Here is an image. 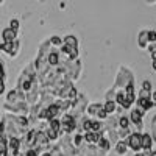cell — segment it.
Masks as SVG:
<instances>
[{
  "label": "cell",
  "instance_id": "cell-1",
  "mask_svg": "<svg viewBox=\"0 0 156 156\" xmlns=\"http://www.w3.org/2000/svg\"><path fill=\"white\" fill-rule=\"evenodd\" d=\"M0 50L3 51V53H6L8 56L11 58H16L19 50H20V41H12V42H2L0 44Z\"/></svg>",
  "mask_w": 156,
  "mask_h": 156
},
{
  "label": "cell",
  "instance_id": "cell-2",
  "mask_svg": "<svg viewBox=\"0 0 156 156\" xmlns=\"http://www.w3.org/2000/svg\"><path fill=\"white\" fill-rule=\"evenodd\" d=\"M126 145L129 148H133V151H139L142 148V134H131V136H128V140H126Z\"/></svg>",
  "mask_w": 156,
  "mask_h": 156
},
{
  "label": "cell",
  "instance_id": "cell-3",
  "mask_svg": "<svg viewBox=\"0 0 156 156\" xmlns=\"http://www.w3.org/2000/svg\"><path fill=\"white\" fill-rule=\"evenodd\" d=\"M22 147V140L20 137H8V150L12 156H17Z\"/></svg>",
  "mask_w": 156,
  "mask_h": 156
},
{
  "label": "cell",
  "instance_id": "cell-4",
  "mask_svg": "<svg viewBox=\"0 0 156 156\" xmlns=\"http://www.w3.org/2000/svg\"><path fill=\"white\" fill-rule=\"evenodd\" d=\"M2 39H3V42H12V41H16V39H17V31H14L12 28L6 27L2 31Z\"/></svg>",
  "mask_w": 156,
  "mask_h": 156
},
{
  "label": "cell",
  "instance_id": "cell-5",
  "mask_svg": "<svg viewBox=\"0 0 156 156\" xmlns=\"http://www.w3.org/2000/svg\"><path fill=\"white\" fill-rule=\"evenodd\" d=\"M9 150H8V137L5 134H0V156H8Z\"/></svg>",
  "mask_w": 156,
  "mask_h": 156
},
{
  "label": "cell",
  "instance_id": "cell-6",
  "mask_svg": "<svg viewBox=\"0 0 156 156\" xmlns=\"http://www.w3.org/2000/svg\"><path fill=\"white\" fill-rule=\"evenodd\" d=\"M139 47L140 48L148 47V36H147V31H144V30L139 33Z\"/></svg>",
  "mask_w": 156,
  "mask_h": 156
},
{
  "label": "cell",
  "instance_id": "cell-7",
  "mask_svg": "<svg viewBox=\"0 0 156 156\" xmlns=\"http://www.w3.org/2000/svg\"><path fill=\"white\" fill-rule=\"evenodd\" d=\"M139 106L142 108V109H145V111H148L150 108H153V105H154V103L150 100V98H139Z\"/></svg>",
  "mask_w": 156,
  "mask_h": 156
},
{
  "label": "cell",
  "instance_id": "cell-8",
  "mask_svg": "<svg viewBox=\"0 0 156 156\" xmlns=\"http://www.w3.org/2000/svg\"><path fill=\"white\" fill-rule=\"evenodd\" d=\"M142 114H144V112H142L140 109H133L131 114H129V115H131L129 119H131V122H134V123H140V120H142Z\"/></svg>",
  "mask_w": 156,
  "mask_h": 156
},
{
  "label": "cell",
  "instance_id": "cell-9",
  "mask_svg": "<svg viewBox=\"0 0 156 156\" xmlns=\"http://www.w3.org/2000/svg\"><path fill=\"white\" fill-rule=\"evenodd\" d=\"M151 144H153V140H151L150 134H142V148H145L147 151H150Z\"/></svg>",
  "mask_w": 156,
  "mask_h": 156
},
{
  "label": "cell",
  "instance_id": "cell-10",
  "mask_svg": "<svg viewBox=\"0 0 156 156\" xmlns=\"http://www.w3.org/2000/svg\"><path fill=\"white\" fill-rule=\"evenodd\" d=\"M62 44H66V45H69V47L78 48V42H76V37H75V36H66V37L62 39Z\"/></svg>",
  "mask_w": 156,
  "mask_h": 156
},
{
  "label": "cell",
  "instance_id": "cell-11",
  "mask_svg": "<svg viewBox=\"0 0 156 156\" xmlns=\"http://www.w3.org/2000/svg\"><path fill=\"white\" fill-rule=\"evenodd\" d=\"M84 140H87V142H90V144H97V142L100 140V136L97 134V133H92V131H89V133H86V136H84Z\"/></svg>",
  "mask_w": 156,
  "mask_h": 156
},
{
  "label": "cell",
  "instance_id": "cell-12",
  "mask_svg": "<svg viewBox=\"0 0 156 156\" xmlns=\"http://www.w3.org/2000/svg\"><path fill=\"white\" fill-rule=\"evenodd\" d=\"M126 148H128V145H126V142H123V140H120L119 144L115 145V151L119 153V154H125Z\"/></svg>",
  "mask_w": 156,
  "mask_h": 156
},
{
  "label": "cell",
  "instance_id": "cell-13",
  "mask_svg": "<svg viewBox=\"0 0 156 156\" xmlns=\"http://www.w3.org/2000/svg\"><path fill=\"white\" fill-rule=\"evenodd\" d=\"M48 62L51 64V66H55V64L58 62V53H55V51H50V53H48Z\"/></svg>",
  "mask_w": 156,
  "mask_h": 156
},
{
  "label": "cell",
  "instance_id": "cell-14",
  "mask_svg": "<svg viewBox=\"0 0 156 156\" xmlns=\"http://www.w3.org/2000/svg\"><path fill=\"white\" fill-rule=\"evenodd\" d=\"M9 28H12L14 31H19V28H20V22H19L17 19H11V22H9Z\"/></svg>",
  "mask_w": 156,
  "mask_h": 156
},
{
  "label": "cell",
  "instance_id": "cell-15",
  "mask_svg": "<svg viewBox=\"0 0 156 156\" xmlns=\"http://www.w3.org/2000/svg\"><path fill=\"white\" fill-rule=\"evenodd\" d=\"M147 36H148V44H154L156 42V31L154 30L147 31Z\"/></svg>",
  "mask_w": 156,
  "mask_h": 156
},
{
  "label": "cell",
  "instance_id": "cell-16",
  "mask_svg": "<svg viewBox=\"0 0 156 156\" xmlns=\"http://www.w3.org/2000/svg\"><path fill=\"white\" fill-rule=\"evenodd\" d=\"M48 42H50L51 45H62V39L58 37V36H51Z\"/></svg>",
  "mask_w": 156,
  "mask_h": 156
},
{
  "label": "cell",
  "instance_id": "cell-17",
  "mask_svg": "<svg viewBox=\"0 0 156 156\" xmlns=\"http://www.w3.org/2000/svg\"><path fill=\"white\" fill-rule=\"evenodd\" d=\"M59 126H61V123H59L56 119L50 120V128H51V129H55V131H59Z\"/></svg>",
  "mask_w": 156,
  "mask_h": 156
},
{
  "label": "cell",
  "instance_id": "cell-18",
  "mask_svg": "<svg viewBox=\"0 0 156 156\" xmlns=\"http://www.w3.org/2000/svg\"><path fill=\"white\" fill-rule=\"evenodd\" d=\"M103 109H105L106 112H112L114 109H115V106H114V101H108L105 106H103Z\"/></svg>",
  "mask_w": 156,
  "mask_h": 156
},
{
  "label": "cell",
  "instance_id": "cell-19",
  "mask_svg": "<svg viewBox=\"0 0 156 156\" xmlns=\"http://www.w3.org/2000/svg\"><path fill=\"white\" fill-rule=\"evenodd\" d=\"M47 137H48V139H56V137H58V131L48 128V129H47Z\"/></svg>",
  "mask_w": 156,
  "mask_h": 156
},
{
  "label": "cell",
  "instance_id": "cell-20",
  "mask_svg": "<svg viewBox=\"0 0 156 156\" xmlns=\"http://www.w3.org/2000/svg\"><path fill=\"white\" fill-rule=\"evenodd\" d=\"M6 76V72H5V64L2 62V59H0V80H5Z\"/></svg>",
  "mask_w": 156,
  "mask_h": 156
},
{
  "label": "cell",
  "instance_id": "cell-21",
  "mask_svg": "<svg viewBox=\"0 0 156 156\" xmlns=\"http://www.w3.org/2000/svg\"><path fill=\"white\" fill-rule=\"evenodd\" d=\"M97 144H100V147H101V148H105V150H106V148H109V142H106L103 137H100V140L97 142Z\"/></svg>",
  "mask_w": 156,
  "mask_h": 156
},
{
  "label": "cell",
  "instance_id": "cell-22",
  "mask_svg": "<svg viewBox=\"0 0 156 156\" xmlns=\"http://www.w3.org/2000/svg\"><path fill=\"white\" fill-rule=\"evenodd\" d=\"M100 129H101L100 122H92V133H98Z\"/></svg>",
  "mask_w": 156,
  "mask_h": 156
},
{
  "label": "cell",
  "instance_id": "cell-23",
  "mask_svg": "<svg viewBox=\"0 0 156 156\" xmlns=\"http://www.w3.org/2000/svg\"><path fill=\"white\" fill-rule=\"evenodd\" d=\"M128 119L126 117H120V120H119V123H120V128H128Z\"/></svg>",
  "mask_w": 156,
  "mask_h": 156
},
{
  "label": "cell",
  "instance_id": "cell-24",
  "mask_svg": "<svg viewBox=\"0 0 156 156\" xmlns=\"http://www.w3.org/2000/svg\"><path fill=\"white\" fill-rule=\"evenodd\" d=\"M25 156H37V150L36 148H30V150H27Z\"/></svg>",
  "mask_w": 156,
  "mask_h": 156
},
{
  "label": "cell",
  "instance_id": "cell-25",
  "mask_svg": "<svg viewBox=\"0 0 156 156\" xmlns=\"http://www.w3.org/2000/svg\"><path fill=\"white\" fill-rule=\"evenodd\" d=\"M83 126H84V129H86L87 133H89V131H92V122H89V120H87V122H84Z\"/></svg>",
  "mask_w": 156,
  "mask_h": 156
},
{
  "label": "cell",
  "instance_id": "cell-26",
  "mask_svg": "<svg viewBox=\"0 0 156 156\" xmlns=\"http://www.w3.org/2000/svg\"><path fill=\"white\" fill-rule=\"evenodd\" d=\"M5 92V80H0V95H3Z\"/></svg>",
  "mask_w": 156,
  "mask_h": 156
},
{
  "label": "cell",
  "instance_id": "cell-27",
  "mask_svg": "<svg viewBox=\"0 0 156 156\" xmlns=\"http://www.w3.org/2000/svg\"><path fill=\"white\" fill-rule=\"evenodd\" d=\"M142 87H144V90H150V87H151L150 81H144V83H142Z\"/></svg>",
  "mask_w": 156,
  "mask_h": 156
},
{
  "label": "cell",
  "instance_id": "cell-28",
  "mask_svg": "<svg viewBox=\"0 0 156 156\" xmlns=\"http://www.w3.org/2000/svg\"><path fill=\"white\" fill-rule=\"evenodd\" d=\"M98 117H100V119H105V117H106V111H105V109H100Z\"/></svg>",
  "mask_w": 156,
  "mask_h": 156
},
{
  "label": "cell",
  "instance_id": "cell-29",
  "mask_svg": "<svg viewBox=\"0 0 156 156\" xmlns=\"http://www.w3.org/2000/svg\"><path fill=\"white\" fill-rule=\"evenodd\" d=\"M145 2H147V3H150V5H151V3H156V0H145Z\"/></svg>",
  "mask_w": 156,
  "mask_h": 156
},
{
  "label": "cell",
  "instance_id": "cell-30",
  "mask_svg": "<svg viewBox=\"0 0 156 156\" xmlns=\"http://www.w3.org/2000/svg\"><path fill=\"white\" fill-rule=\"evenodd\" d=\"M153 70L156 72V62H154V61H153Z\"/></svg>",
  "mask_w": 156,
  "mask_h": 156
},
{
  "label": "cell",
  "instance_id": "cell-31",
  "mask_svg": "<svg viewBox=\"0 0 156 156\" xmlns=\"http://www.w3.org/2000/svg\"><path fill=\"white\" fill-rule=\"evenodd\" d=\"M153 100H154V103H156V92L153 94Z\"/></svg>",
  "mask_w": 156,
  "mask_h": 156
},
{
  "label": "cell",
  "instance_id": "cell-32",
  "mask_svg": "<svg viewBox=\"0 0 156 156\" xmlns=\"http://www.w3.org/2000/svg\"><path fill=\"white\" fill-rule=\"evenodd\" d=\"M150 154H151V156H156V153H150Z\"/></svg>",
  "mask_w": 156,
  "mask_h": 156
},
{
  "label": "cell",
  "instance_id": "cell-33",
  "mask_svg": "<svg viewBox=\"0 0 156 156\" xmlns=\"http://www.w3.org/2000/svg\"><path fill=\"white\" fill-rule=\"evenodd\" d=\"M2 3H3V0H0V5H2Z\"/></svg>",
  "mask_w": 156,
  "mask_h": 156
},
{
  "label": "cell",
  "instance_id": "cell-34",
  "mask_svg": "<svg viewBox=\"0 0 156 156\" xmlns=\"http://www.w3.org/2000/svg\"><path fill=\"white\" fill-rule=\"evenodd\" d=\"M136 156H144V154H136Z\"/></svg>",
  "mask_w": 156,
  "mask_h": 156
}]
</instances>
